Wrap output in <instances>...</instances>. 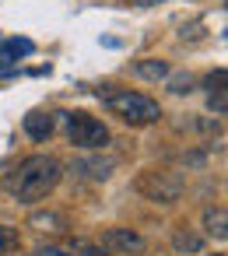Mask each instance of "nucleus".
<instances>
[{
    "mask_svg": "<svg viewBox=\"0 0 228 256\" xmlns=\"http://www.w3.org/2000/svg\"><path fill=\"white\" fill-rule=\"evenodd\" d=\"M67 256H109V249H102L98 242H88V238H74Z\"/></svg>",
    "mask_w": 228,
    "mask_h": 256,
    "instance_id": "f8f14e48",
    "label": "nucleus"
},
{
    "mask_svg": "<svg viewBox=\"0 0 228 256\" xmlns=\"http://www.w3.org/2000/svg\"><path fill=\"white\" fill-rule=\"evenodd\" d=\"M32 224H36V228H50V232H64V228H67V218L46 210V214H32Z\"/></svg>",
    "mask_w": 228,
    "mask_h": 256,
    "instance_id": "ddd939ff",
    "label": "nucleus"
},
{
    "mask_svg": "<svg viewBox=\"0 0 228 256\" xmlns=\"http://www.w3.org/2000/svg\"><path fill=\"white\" fill-rule=\"evenodd\" d=\"M116 168V158H102V154H81L70 162V176L88 179V182H106Z\"/></svg>",
    "mask_w": 228,
    "mask_h": 256,
    "instance_id": "39448f33",
    "label": "nucleus"
},
{
    "mask_svg": "<svg viewBox=\"0 0 228 256\" xmlns=\"http://www.w3.org/2000/svg\"><path fill=\"white\" fill-rule=\"evenodd\" d=\"M98 246L102 249H116V252H140L144 249V238L134 228H106Z\"/></svg>",
    "mask_w": 228,
    "mask_h": 256,
    "instance_id": "423d86ee",
    "label": "nucleus"
},
{
    "mask_svg": "<svg viewBox=\"0 0 228 256\" xmlns=\"http://www.w3.org/2000/svg\"><path fill=\"white\" fill-rule=\"evenodd\" d=\"M182 190H186V182L172 168H144L137 176V193L151 204H176L182 196Z\"/></svg>",
    "mask_w": 228,
    "mask_h": 256,
    "instance_id": "7ed1b4c3",
    "label": "nucleus"
},
{
    "mask_svg": "<svg viewBox=\"0 0 228 256\" xmlns=\"http://www.w3.org/2000/svg\"><path fill=\"white\" fill-rule=\"evenodd\" d=\"M60 176H64V165L53 154H28L25 162H18V168L4 176V190L18 204H39L56 190Z\"/></svg>",
    "mask_w": 228,
    "mask_h": 256,
    "instance_id": "f257e3e1",
    "label": "nucleus"
},
{
    "mask_svg": "<svg viewBox=\"0 0 228 256\" xmlns=\"http://www.w3.org/2000/svg\"><path fill=\"white\" fill-rule=\"evenodd\" d=\"M98 98H102V106L112 112V116H120L123 123H130V126H148V123H158L162 120V106L154 102V98H148V95H140V92H130V88H102L98 92Z\"/></svg>",
    "mask_w": 228,
    "mask_h": 256,
    "instance_id": "f03ea898",
    "label": "nucleus"
},
{
    "mask_svg": "<svg viewBox=\"0 0 228 256\" xmlns=\"http://www.w3.org/2000/svg\"><path fill=\"white\" fill-rule=\"evenodd\" d=\"M172 246H176V252H200L204 249V235H196V232H176Z\"/></svg>",
    "mask_w": 228,
    "mask_h": 256,
    "instance_id": "9b49d317",
    "label": "nucleus"
},
{
    "mask_svg": "<svg viewBox=\"0 0 228 256\" xmlns=\"http://www.w3.org/2000/svg\"><path fill=\"white\" fill-rule=\"evenodd\" d=\"M165 84H168V92H172V95H186V92H193V74H186V70L168 74V78H165Z\"/></svg>",
    "mask_w": 228,
    "mask_h": 256,
    "instance_id": "4468645a",
    "label": "nucleus"
},
{
    "mask_svg": "<svg viewBox=\"0 0 228 256\" xmlns=\"http://www.w3.org/2000/svg\"><path fill=\"white\" fill-rule=\"evenodd\" d=\"M204 224H207V235H218V238H224L228 235V218H224V207H207L204 210Z\"/></svg>",
    "mask_w": 228,
    "mask_h": 256,
    "instance_id": "9d476101",
    "label": "nucleus"
},
{
    "mask_svg": "<svg viewBox=\"0 0 228 256\" xmlns=\"http://www.w3.org/2000/svg\"><path fill=\"white\" fill-rule=\"evenodd\" d=\"M130 4H137V8H151V4H162V0H130Z\"/></svg>",
    "mask_w": 228,
    "mask_h": 256,
    "instance_id": "f3484780",
    "label": "nucleus"
},
{
    "mask_svg": "<svg viewBox=\"0 0 228 256\" xmlns=\"http://www.w3.org/2000/svg\"><path fill=\"white\" fill-rule=\"evenodd\" d=\"M204 88L214 95V92H224V67H218L214 74H207V81H204Z\"/></svg>",
    "mask_w": 228,
    "mask_h": 256,
    "instance_id": "dca6fc26",
    "label": "nucleus"
},
{
    "mask_svg": "<svg viewBox=\"0 0 228 256\" xmlns=\"http://www.w3.org/2000/svg\"><path fill=\"white\" fill-rule=\"evenodd\" d=\"M22 126H25V134H28L32 140H46V137L53 134V126H56V123H53V112L32 109V112L25 116V123H22Z\"/></svg>",
    "mask_w": 228,
    "mask_h": 256,
    "instance_id": "0eeeda50",
    "label": "nucleus"
},
{
    "mask_svg": "<svg viewBox=\"0 0 228 256\" xmlns=\"http://www.w3.org/2000/svg\"><path fill=\"white\" fill-rule=\"evenodd\" d=\"M67 123V140L81 151H102L109 144V126L88 112H60Z\"/></svg>",
    "mask_w": 228,
    "mask_h": 256,
    "instance_id": "20e7f679",
    "label": "nucleus"
},
{
    "mask_svg": "<svg viewBox=\"0 0 228 256\" xmlns=\"http://www.w3.org/2000/svg\"><path fill=\"white\" fill-rule=\"evenodd\" d=\"M134 74L144 78V81H151V84H158V81H165V78L172 74V67H168V60L148 56V60H137V64H134Z\"/></svg>",
    "mask_w": 228,
    "mask_h": 256,
    "instance_id": "6e6552de",
    "label": "nucleus"
},
{
    "mask_svg": "<svg viewBox=\"0 0 228 256\" xmlns=\"http://www.w3.org/2000/svg\"><path fill=\"white\" fill-rule=\"evenodd\" d=\"M36 53V42L32 39H8L0 46V70H11V64L18 56H32Z\"/></svg>",
    "mask_w": 228,
    "mask_h": 256,
    "instance_id": "1a4fd4ad",
    "label": "nucleus"
},
{
    "mask_svg": "<svg viewBox=\"0 0 228 256\" xmlns=\"http://www.w3.org/2000/svg\"><path fill=\"white\" fill-rule=\"evenodd\" d=\"M14 249H18V228L0 224V256H8V252H14Z\"/></svg>",
    "mask_w": 228,
    "mask_h": 256,
    "instance_id": "2eb2a0df",
    "label": "nucleus"
},
{
    "mask_svg": "<svg viewBox=\"0 0 228 256\" xmlns=\"http://www.w3.org/2000/svg\"><path fill=\"white\" fill-rule=\"evenodd\" d=\"M210 256H224V252H210Z\"/></svg>",
    "mask_w": 228,
    "mask_h": 256,
    "instance_id": "a211bd4d",
    "label": "nucleus"
}]
</instances>
